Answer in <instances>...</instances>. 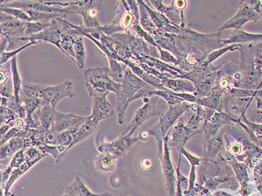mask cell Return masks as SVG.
I'll use <instances>...</instances> for the list:
<instances>
[{
	"mask_svg": "<svg viewBox=\"0 0 262 196\" xmlns=\"http://www.w3.org/2000/svg\"><path fill=\"white\" fill-rule=\"evenodd\" d=\"M186 3L187 2L186 1H172V4L177 10L178 11H182L185 7H186Z\"/></svg>",
	"mask_w": 262,
	"mask_h": 196,
	"instance_id": "7bdbcfd3",
	"label": "cell"
},
{
	"mask_svg": "<svg viewBox=\"0 0 262 196\" xmlns=\"http://www.w3.org/2000/svg\"><path fill=\"white\" fill-rule=\"evenodd\" d=\"M155 89L135 75L128 67L124 72V77L121 83V88L116 95V109L118 123L122 124L124 121V114L133 97L137 92L143 89Z\"/></svg>",
	"mask_w": 262,
	"mask_h": 196,
	"instance_id": "6da1fadb",
	"label": "cell"
},
{
	"mask_svg": "<svg viewBox=\"0 0 262 196\" xmlns=\"http://www.w3.org/2000/svg\"><path fill=\"white\" fill-rule=\"evenodd\" d=\"M223 91L218 87L213 89L211 93L204 98H198L196 104L201 106L209 108V109H217L221 100Z\"/></svg>",
	"mask_w": 262,
	"mask_h": 196,
	"instance_id": "484cf974",
	"label": "cell"
},
{
	"mask_svg": "<svg viewBox=\"0 0 262 196\" xmlns=\"http://www.w3.org/2000/svg\"><path fill=\"white\" fill-rule=\"evenodd\" d=\"M97 126H98V123L94 122V121L91 120L89 117L88 116L87 120H86L84 123H82L81 126H80L78 134H77L76 137H75V140H74L72 145L69 146V148H68L67 151H69V150L71 149V148L73 147L75 145L84 141L86 139L90 137V136L95 132Z\"/></svg>",
	"mask_w": 262,
	"mask_h": 196,
	"instance_id": "d4e9b609",
	"label": "cell"
},
{
	"mask_svg": "<svg viewBox=\"0 0 262 196\" xmlns=\"http://www.w3.org/2000/svg\"><path fill=\"white\" fill-rule=\"evenodd\" d=\"M13 96H15V89L13 80L12 78L4 84L1 85V97L9 98Z\"/></svg>",
	"mask_w": 262,
	"mask_h": 196,
	"instance_id": "ab89813d",
	"label": "cell"
},
{
	"mask_svg": "<svg viewBox=\"0 0 262 196\" xmlns=\"http://www.w3.org/2000/svg\"><path fill=\"white\" fill-rule=\"evenodd\" d=\"M18 114L6 106L1 105V116H0V126L1 125L9 124L12 121L19 118Z\"/></svg>",
	"mask_w": 262,
	"mask_h": 196,
	"instance_id": "e575fe53",
	"label": "cell"
},
{
	"mask_svg": "<svg viewBox=\"0 0 262 196\" xmlns=\"http://www.w3.org/2000/svg\"><path fill=\"white\" fill-rule=\"evenodd\" d=\"M0 11L3 13L9 14L12 16L15 17L17 19L23 21V22H32V19L26 12L22 9H15V8L5 7L0 6Z\"/></svg>",
	"mask_w": 262,
	"mask_h": 196,
	"instance_id": "1f68e13d",
	"label": "cell"
},
{
	"mask_svg": "<svg viewBox=\"0 0 262 196\" xmlns=\"http://www.w3.org/2000/svg\"><path fill=\"white\" fill-rule=\"evenodd\" d=\"M52 21L50 22H40V21H32V22H26V33L28 36L35 35L42 32L47 28L51 26Z\"/></svg>",
	"mask_w": 262,
	"mask_h": 196,
	"instance_id": "4dcf8cb0",
	"label": "cell"
},
{
	"mask_svg": "<svg viewBox=\"0 0 262 196\" xmlns=\"http://www.w3.org/2000/svg\"><path fill=\"white\" fill-rule=\"evenodd\" d=\"M41 160H42V158H38L37 159V160H32V161H26L25 163L21 165L20 167L14 169L13 172L11 174L10 177H9L7 183H6L4 186H2L1 189H3L5 192H9V189H11V187H12V185L15 183V182L17 180H18L21 176L24 175L27 171H29L32 166H35V165L37 163H38Z\"/></svg>",
	"mask_w": 262,
	"mask_h": 196,
	"instance_id": "cb8c5ba5",
	"label": "cell"
},
{
	"mask_svg": "<svg viewBox=\"0 0 262 196\" xmlns=\"http://www.w3.org/2000/svg\"><path fill=\"white\" fill-rule=\"evenodd\" d=\"M1 6L22 9L24 11H32L36 12H47V13H57L67 15V14H76L78 6L73 5L67 8H58L55 6H48L44 1H3L0 2Z\"/></svg>",
	"mask_w": 262,
	"mask_h": 196,
	"instance_id": "8992f818",
	"label": "cell"
},
{
	"mask_svg": "<svg viewBox=\"0 0 262 196\" xmlns=\"http://www.w3.org/2000/svg\"><path fill=\"white\" fill-rule=\"evenodd\" d=\"M12 78V63L11 61L1 64V85Z\"/></svg>",
	"mask_w": 262,
	"mask_h": 196,
	"instance_id": "60d3db41",
	"label": "cell"
},
{
	"mask_svg": "<svg viewBox=\"0 0 262 196\" xmlns=\"http://www.w3.org/2000/svg\"><path fill=\"white\" fill-rule=\"evenodd\" d=\"M81 124L76 125V126H73L70 129H66V130L58 134L55 146H58L62 150L63 154L61 157H64V154L68 152V148L75 140V137H76Z\"/></svg>",
	"mask_w": 262,
	"mask_h": 196,
	"instance_id": "44dd1931",
	"label": "cell"
},
{
	"mask_svg": "<svg viewBox=\"0 0 262 196\" xmlns=\"http://www.w3.org/2000/svg\"><path fill=\"white\" fill-rule=\"evenodd\" d=\"M102 1L98 0H86L82 1L81 6H79L78 14L83 18L81 26L86 29H98L101 26L98 21V15L101 9Z\"/></svg>",
	"mask_w": 262,
	"mask_h": 196,
	"instance_id": "30bf717a",
	"label": "cell"
},
{
	"mask_svg": "<svg viewBox=\"0 0 262 196\" xmlns=\"http://www.w3.org/2000/svg\"><path fill=\"white\" fill-rule=\"evenodd\" d=\"M88 117L79 116L72 113L57 112L56 118L51 129L56 134H60L76 125L81 124L87 120Z\"/></svg>",
	"mask_w": 262,
	"mask_h": 196,
	"instance_id": "9a60e30c",
	"label": "cell"
},
{
	"mask_svg": "<svg viewBox=\"0 0 262 196\" xmlns=\"http://www.w3.org/2000/svg\"><path fill=\"white\" fill-rule=\"evenodd\" d=\"M0 15L1 35L9 42L8 50H16L26 45V43L21 41V38L29 37L26 33V22H23L9 14L1 12Z\"/></svg>",
	"mask_w": 262,
	"mask_h": 196,
	"instance_id": "3957f363",
	"label": "cell"
},
{
	"mask_svg": "<svg viewBox=\"0 0 262 196\" xmlns=\"http://www.w3.org/2000/svg\"><path fill=\"white\" fill-rule=\"evenodd\" d=\"M149 3L155 7L157 12L164 15L175 26L178 27L184 26L182 12L177 10L172 4L170 6H166L163 4V1H149Z\"/></svg>",
	"mask_w": 262,
	"mask_h": 196,
	"instance_id": "ac0fdd59",
	"label": "cell"
},
{
	"mask_svg": "<svg viewBox=\"0 0 262 196\" xmlns=\"http://www.w3.org/2000/svg\"><path fill=\"white\" fill-rule=\"evenodd\" d=\"M38 42H29V44H26V45L24 46V47H21V48L16 49V50L4 51V52L1 53V61H0V64H5V63L8 62L9 60L12 59L14 57L17 56V55H18L19 52H21V51L27 48V47H31V46L35 45V44H38Z\"/></svg>",
	"mask_w": 262,
	"mask_h": 196,
	"instance_id": "8d00e7d4",
	"label": "cell"
},
{
	"mask_svg": "<svg viewBox=\"0 0 262 196\" xmlns=\"http://www.w3.org/2000/svg\"><path fill=\"white\" fill-rule=\"evenodd\" d=\"M25 156L26 161H32L38 158H44L47 157V154H42L38 147H29L25 149Z\"/></svg>",
	"mask_w": 262,
	"mask_h": 196,
	"instance_id": "f35d334b",
	"label": "cell"
},
{
	"mask_svg": "<svg viewBox=\"0 0 262 196\" xmlns=\"http://www.w3.org/2000/svg\"><path fill=\"white\" fill-rule=\"evenodd\" d=\"M163 87L175 93H186L195 92V87L190 80L183 78H171L163 77L160 79Z\"/></svg>",
	"mask_w": 262,
	"mask_h": 196,
	"instance_id": "d6986e66",
	"label": "cell"
},
{
	"mask_svg": "<svg viewBox=\"0 0 262 196\" xmlns=\"http://www.w3.org/2000/svg\"><path fill=\"white\" fill-rule=\"evenodd\" d=\"M108 95L109 93L95 94L91 97L92 99V110L89 117L98 124L102 120L113 115L114 110L106 100Z\"/></svg>",
	"mask_w": 262,
	"mask_h": 196,
	"instance_id": "7c38bea8",
	"label": "cell"
},
{
	"mask_svg": "<svg viewBox=\"0 0 262 196\" xmlns=\"http://www.w3.org/2000/svg\"><path fill=\"white\" fill-rule=\"evenodd\" d=\"M169 134L165 137L163 140V151L162 155L159 157L161 163L162 169L165 179V186L169 196L175 195V169L171 160L170 152L169 147Z\"/></svg>",
	"mask_w": 262,
	"mask_h": 196,
	"instance_id": "8fae6325",
	"label": "cell"
},
{
	"mask_svg": "<svg viewBox=\"0 0 262 196\" xmlns=\"http://www.w3.org/2000/svg\"><path fill=\"white\" fill-rule=\"evenodd\" d=\"M157 49H158L159 53H160V61L165 63H172V64H174L175 66H180L181 64V61L169 51L162 49L160 47Z\"/></svg>",
	"mask_w": 262,
	"mask_h": 196,
	"instance_id": "74e56055",
	"label": "cell"
},
{
	"mask_svg": "<svg viewBox=\"0 0 262 196\" xmlns=\"http://www.w3.org/2000/svg\"><path fill=\"white\" fill-rule=\"evenodd\" d=\"M43 85L24 83L20 93V102L25 107L27 116L26 118L28 128L38 129L32 118V115L42 105L43 100L40 98V90Z\"/></svg>",
	"mask_w": 262,
	"mask_h": 196,
	"instance_id": "277c9868",
	"label": "cell"
},
{
	"mask_svg": "<svg viewBox=\"0 0 262 196\" xmlns=\"http://www.w3.org/2000/svg\"><path fill=\"white\" fill-rule=\"evenodd\" d=\"M73 92V84L69 80L58 86H48L43 85L40 90V98L44 103H47L55 109L57 103L62 99L72 98L75 96Z\"/></svg>",
	"mask_w": 262,
	"mask_h": 196,
	"instance_id": "52a82bcc",
	"label": "cell"
},
{
	"mask_svg": "<svg viewBox=\"0 0 262 196\" xmlns=\"http://www.w3.org/2000/svg\"><path fill=\"white\" fill-rule=\"evenodd\" d=\"M62 196H112L109 193L98 194L91 192L80 177L76 176L75 180L66 188Z\"/></svg>",
	"mask_w": 262,
	"mask_h": 196,
	"instance_id": "ffe728a7",
	"label": "cell"
},
{
	"mask_svg": "<svg viewBox=\"0 0 262 196\" xmlns=\"http://www.w3.org/2000/svg\"><path fill=\"white\" fill-rule=\"evenodd\" d=\"M140 140H142L141 137L134 138L129 134H125L122 133L117 140L101 143L98 147V151L100 153L112 154L118 159L119 157H124L126 153Z\"/></svg>",
	"mask_w": 262,
	"mask_h": 196,
	"instance_id": "9c48e42d",
	"label": "cell"
},
{
	"mask_svg": "<svg viewBox=\"0 0 262 196\" xmlns=\"http://www.w3.org/2000/svg\"><path fill=\"white\" fill-rule=\"evenodd\" d=\"M201 60L200 55H197L195 52H189L186 56V61H187L188 64H192V66L199 64Z\"/></svg>",
	"mask_w": 262,
	"mask_h": 196,
	"instance_id": "b9f144b4",
	"label": "cell"
},
{
	"mask_svg": "<svg viewBox=\"0 0 262 196\" xmlns=\"http://www.w3.org/2000/svg\"><path fill=\"white\" fill-rule=\"evenodd\" d=\"M75 64L79 69H83L84 67L85 61H86V53L85 50L84 42H83V36H80L75 41Z\"/></svg>",
	"mask_w": 262,
	"mask_h": 196,
	"instance_id": "f546056e",
	"label": "cell"
},
{
	"mask_svg": "<svg viewBox=\"0 0 262 196\" xmlns=\"http://www.w3.org/2000/svg\"><path fill=\"white\" fill-rule=\"evenodd\" d=\"M38 148L42 154L51 155L55 159L56 163H58L60 159L61 158V155L63 154L62 150L55 145H43V146H38Z\"/></svg>",
	"mask_w": 262,
	"mask_h": 196,
	"instance_id": "836d02e7",
	"label": "cell"
},
{
	"mask_svg": "<svg viewBox=\"0 0 262 196\" xmlns=\"http://www.w3.org/2000/svg\"><path fill=\"white\" fill-rule=\"evenodd\" d=\"M139 9H140V24L144 30L149 32L151 35L153 36L155 32H156L157 29L155 25L154 24L153 21L151 19L149 13L146 8L143 6V1L138 0Z\"/></svg>",
	"mask_w": 262,
	"mask_h": 196,
	"instance_id": "83f0119b",
	"label": "cell"
},
{
	"mask_svg": "<svg viewBox=\"0 0 262 196\" xmlns=\"http://www.w3.org/2000/svg\"><path fill=\"white\" fill-rule=\"evenodd\" d=\"M26 161L25 156V149L18 151L17 154L12 157V160L9 166L5 169L4 171L1 172V184L3 185L5 182V184L7 183L10 177L11 174L13 172L14 169L20 167L21 165L24 164Z\"/></svg>",
	"mask_w": 262,
	"mask_h": 196,
	"instance_id": "603a6c76",
	"label": "cell"
},
{
	"mask_svg": "<svg viewBox=\"0 0 262 196\" xmlns=\"http://www.w3.org/2000/svg\"><path fill=\"white\" fill-rule=\"evenodd\" d=\"M117 158L107 153H100L95 158V166L97 170L102 172H111L116 167Z\"/></svg>",
	"mask_w": 262,
	"mask_h": 196,
	"instance_id": "7402d4cb",
	"label": "cell"
},
{
	"mask_svg": "<svg viewBox=\"0 0 262 196\" xmlns=\"http://www.w3.org/2000/svg\"><path fill=\"white\" fill-rule=\"evenodd\" d=\"M262 40V35H252L246 33L243 31H235L226 40H221L223 44H236L237 43L248 42V41Z\"/></svg>",
	"mask_w": 262,
	"mask_h": 196,
	"instance_id": "4316f807",
	"label": "cell"
},
{
	"mask_svg": "<svg viewBox=\"0 0 262 196\" xmlns=\"http://www.w3.org/2000/svg\"><path fill=\"white\" fill-rule=\"evenodd\" d=\"M169 106L167 112L160 115V121L157 123L164 138L167 135L168 131L170 129L171 126L186 111L190 109L191 105L183 102L179 104L169 105Z\"/></svg>",
	"mask_w": 262,
	"mask_h": 196,
	"instance_id": "4fadbf2b",
	"label": "cell"
},
{
	"mask_svg": "<svg viewBox=\"0 0 262 196\" xmlns=\"http://www.w3.org/2000/svg\"><path fill=\"white\" fill-rule=\"evenodd\" d=\"M29 147H32V142L29 138L12 139L1 146L0 159L1 160H6L13 157L18 151Z\"/></svg>",
	"mask_w": 262,
	"mask_h": 196,
	"instance_id": "e0dca14e",
	"label": "cell"
},
{
	"mask_svg": "<svg viewBox=\"0 0 262 196\" xmlns=\"http://www.w3.org/2000/svg\"><path fill=\"white\" fill-rule=\"evenodd\" d=\"M15 193H12V192H5L3 189H1V196H14Z\"/></svg>",
	"mask_w": 262,
	"mask_h": 196,
	"instance_id": "ee69618b",
	"label": "cell"
},
{
	"mask_svg": "<svg viewBox=\"0 0 262 196\" xmlns=\"http://www.w3.org/2000/svg\"><path fill=\"white\" fill-rule=\"evenodd\" d=\"M143 100L144 102V105L140 109H137L134 118L127 125L123 134H129L132 136L136 129L139 126H141L143 123L146 122L148 119L152 117H160L162 115L156 109L157 96H153L152 98H143Z\"/></svg>",
	"mask_w": 262,
	"mask_h": 196,
	"instance_id": "ba28073f",
	"label": "cell"
},
{
	"mask_svg": "<svg viewBox=\"0 0 262 196\" xmlns=\"http://www.w3.org/2000/svg\"><path fill=\"white\" fill-rule=\"evenodd\" d=\"M85 86L89 96L95 94L118 93L121 88V83L114 81L109 77V68H93L88 69L83 72Z\"/></svg>",
	"mask_w": 262,
	"mask_h": 196,
	"instance_id": "7a4b0ae2",
	"label": "cell"
},
{
	"mask_svg": "<svg viewBox=\"0 0 262 196\" xmlns=\"http://www.w3.org/2000/svg\"><path fill=\"white\" fill-rule=\"evenodd\" d=\"M238 47L239 45H237V44H231V45L228 46V47L216 49V50L213 51V52H211V53L208 55L207 58H206L204 62H203V64L206 66H209L210 64H211V63L214 62L215 60H217V58H220L221 55H224L226 52L235 50Z\"/></svg>",
	"mask_w": 262,
	"mask_h": 196,
	"instance_id": "d6a6232c",
	"label": "cell"
},
{
	"mask_svg": "<svg viewBox=\"0 0 262 196\" xmlns=\"http://www.w3.org/2000/svg\"><path fill=\"white\" fill-rule=\"evenodd\" d=\"M109 64V77L118 83H122L124 77V72L127 66L124 63L115 59H108Z\"/></svg>",
	"mask_w": 262,
	"mask_h": 196,
	"instance_id": "f1b7e54d",
	"label": "cell"
},
{
	"mask_svg": "<svg viewBox=\"0 0 262 196\" xmlns=\"http://www.w3.org/2000/svg\"><path fill=\"white\" fill-rule=\"evenodd\" d=\"M249 21V20L243 18H237L234 16L229 21H226L223 26H222L220 30H224V29H234L235 31H240V28L243 26L246 22Z\"/></svg>",
	"mask_w": 262,
	"mask_h": 196,
	"instance_id": "d590c367",
	"label": "cell"
},
{
	"mask_svg": "<svg viewBox=\"0 0 262 196\" xmlns=\"http://www.w3.org/2000/svg\"><path fill=\"white\" fill-rule=\"evenodd\" d=\"M72 27V26H71ZM83 36L81 32L75 28H71L61 33V41L60 50L66 54L75 63V44L79 37Z\"/></svg>",
	"mask_w": 262,
	"mask_h": 196,
	"instance_id": "2e32d148",
	"label": "cell"
},
{
	"mask_svg": "<svg viewBox=\"0 0 262 196\" xmlns=\"http://www.w3.org/2000/svg\"><path fill=\"white\" fill-rule=\"evenodd\" d=\"M69 21L64 18H58L52 20V24L50 27L43 30L39 33L31 35L27 38H21V41L28 44V42H44L50 43L60 49L61 48V35L63 32L71 29Z\"/></svg>",
	"mask_w": 262,
	"mask_h": 196,
	"instance_id": "5b68a950",
	"label": "cell"
},
{
	"mask_svg": "<svg viewBox=\"0 0 262 196\" xmlns=\"http://www.w3.org/2000/svg\"><path fill=\"white\" fill-rule=\"evenodd\" d=\"M57 112L49 103L43 102L42 105L32 115V118L38 129H51L56 118Z\"/></svg>",
	"mask_w": 262,
	"mask_h": 196,
	"instance_id": "5bb4252c",
	"label": "cell"
}]
</instances>
